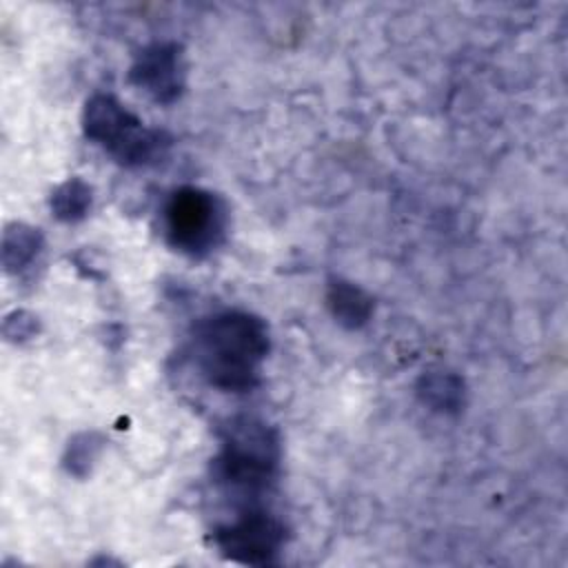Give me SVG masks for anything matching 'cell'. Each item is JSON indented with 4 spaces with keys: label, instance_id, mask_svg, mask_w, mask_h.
Listing matches in <instances>:
<instances>
[{
    "label": "cell",
    "instance_id": "cell-5",
    "mask_svg": "<svg viewBox=\"0 0 568 568\" xmlns=\"http://www.w3.org/2000/svg\"><path fill=\"white\" fill-rule=\"evenodd\" d=\"M220 552L240 564H271L284 546V526L264 513H246L215 530Z\"/></svg>",
    "mask_w": 568,
    "mask_h": 568
},
{
    "label": "cell",
    "instance_id": "cell-1",
    "mask_svg": "<svg viewBox=\"0 0 568 568\" xmlns=\"http://www.w3.org/2000/svg\"><path fill=\"white\" fill-rule=\"evenodd\" d=\"M268 353L266 324L244 311L204 320L195 335V359L206 382L220 390H248L257 384Z\"/></svg>",
    "mask_w": 568,
    "mask_h": 568
},
{
    "label": "cell",
    "instance_id": "cell-6",
    "mask_svg": "<svg viewBox=\"0 0 568 568\" xmlns=\"http://www.w3.org/2000/svg\"><path fill=\"white\" fill-rule=\"evenodd\" d=\"M129 78L155 102H175L182 95L186 80L182 47L175 42H153L144 47L133 60Z\"/></svg>",
    "mask_w": 568,
    "mask_h": 568
},
{
    "label": "cell",
    "instance_id": "cell-2",
    "mask_svg": "<svg viewBox=\"0 0 568 568\" xmlns=\"http://www.w3.org/2000/svg\"><path fill=\"white\" fill-rule=\"evenodd\" d=\"M82 126L91 142L104 146L106 153L124 166H142L169 144L162 131L144 126L135 113L109 93H98L87 100Z\"/></svg>",
    "mask_w": 568,
    "mask_h": 568
},
{
    "label": "cell",
    "instance_id": "cell-4",
    "mask_svg": "<svg viewBox=\"0 0 568 568\" xmlns=\"http://www.w3.org/2000/svg\"><path fill=\"white\" fill-rule=\"evenodd\" d=\"M169 242L189 255H204L217 246L226 226L222 202L195 186H184L171 195L164 209Z\"/></svg>",
    "mask_w": 568,
    "mask_h": 568
},
{
    "label": "cell",
    "instance_id": "cell-7",
    "mask_svg": "<svg viewBox=\"0 0 568 568\" xmlns=\"http://www.w3.org/2000/svg\"><path fill=\"white\" fill-rule=\"evenodd\" d=\"M326 304L333 317L346 328L364 326L373 315V300L359 286L346 280H331L326 291Z\"/></svg>",
    "mask_w": 568,
    "mask_h": 568
},
{
    "label": "cell",
    "instance_id": "cell-11",
    "mask_svg": "<svg viewBox=\"0 0 568 568\" xmlns=\"http://www.w3.org/2000/svg\"><path fill=\"white\" fill-rule=\"evenodd\" d=\"M102 446H104V439H102L95 430L75 435V437L69 442L67 455H64V466H67V470H69L71 475H75V477H84V475L91 470L93 462L98 459Z\"/></svg>",
    "mask_w": 568,
    "mask_h": 568
},
{
    "label": "cell",
    "instance_id": "cell-8",
    "mask_svg": "<svg viewBox=\"0 0 568 568\" xmlns=\"http://www.w3.org/2000/svg\"><path fill=\"white\" fill-rule=\"evenodd\" d=\"M419 399L439 413H455L464 406V382L453 373H428L417 384Z\"/></svg>",
    "mask_w": 568,
    "mask_h": 568
},
{
    "label": "cell",
    "instance_id": "cell-10",
    "mask_svg": "<svg viewBox=\"0 0 568 568\" xmlns=\"http://www.w3.org/2000/svg\"><path fill=\"white\" fill-rule=\"evenodd\" d=\"M93 191L80 178H69L51 195V211L62 222H78L91 209Z\"/></svg>",
    "mask_w": 568,
    "mask_h": 568
},
{
    "label": "cell",
    "instance_id": "cell-12",
    "mask_svg": "<svg viewBox=\"0 0 568 568\" xmlns=\"http://www.w3.org/2000/svg\"><path fill=\"white\" fill-rule=\"evenodd\" d=\"M38 333V317L27 311H16L4 320V335L11 342H24Z\"/></svg>",
    "mask_w": 568,
    "mask_h": 568
},
{
    "label": "cell",
    "instance_id": "cell-3",
    "mask_svg": "<svg viewBox=\"0 0 568 568\" xmlns=\"http://www.w3.org/2000/svg\"><path fill=\"white\" fill-rule=\"evenodd\" d=\"M280 448L275 433L253 417H242L229 424L222 453L213 464L217 481L240 488H264L277 466Z\"/></svg>",
    "mask_w": 568,
    "mask_h": 568
},
{
    "label": "cell",
    "instance_id": "cell-9",
    "mask_svg": "<svg viewBox=\"0 0 568 568\" xmlns=\"http://www.w3.org/2000/svg\"><path fill=\"white\" fill-rule=\"evenodd\" d=\"M40 251H42V235L38 229L22 222L7 226L4 240H2V262L7 271L27 268L38 257Z\"/></svg>",
    "mask_w": 568,
    "mask_h": 568
}]
</instances>
